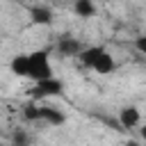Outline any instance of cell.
<instances>
[{"label": "cell", "instance_id": "11", "mask_svg": "<svg viewBox=\"0 0 146 146\" xmlns=\"http://www.w3.org/2000/svg\"><path fill=\"white\" fill-rule=\"evenodd\" d=\"M27 132L25 130H14V135H11V144H18V146H27Z\"/></svg>", "mask_w": 146, "mask_h": 146}, {"label": "cell", "instance_id": "7", "mask_svg": "<svg viewBox=\"0 0 146 146\" xmlns=\"http://www.w3.org/2000/svg\"><path fill=\"white\" fill-rule=\"evenodd\" d=\"M30 18H32L34 25H52L55 14L46 5H34V7H30Z\"/></svg>", "mask_w": 146, "mask_h": 146}, {"label": "cell", "instance_id": "15", "mask_svg": "<svg viewBox=\"0 0 146 146\" xmlns=\"http://www.w3.org/2000/svg\"><path fill=\"white\" fill-rule=\"evenodd\" d=\"M9 146H18V144H9Z\"/></svg>", "mask_w": 146, "mask_h": 146}, {"label": "cell", "instance_id": "16", "mask_svg": "<svg viewBox=\"0 0 146 146\" xmlns=\"http://www.w3.org/2000/svg\"><path fill=\"white\" fill-rule=\"evenodd\" d=\"M0 146H2V144H0Z\"/></svg>", "mask_w": 146, "mask_h": 146}, {"label": "cell", "instance_id": "9", "mask_svg": "<svg viewBox=\"0 0 146 146\" xmlns=\"http://www.w3.org/2000/svg\"><path fill=\"white\" fill-rule=\"evenodd\" d=\"M73 14L80 18H91L96 16V5L94 0H73Z\"/></svg>", "mask_w": 146, "mask_h": 146}, {"label": "cell", "instance_id": "8", "mask_svg": "<svg viewBox=\"0 0 146 146\" xmlns=\"http://www.w3.org/2000/svg\"><path fill=\"white\" fill-rule=\"evenodd\" d=\"M27 68H30L27 52H18V55L11 57V62H9V71H11L16 78H27Z\"/></svg>", "mask_w": 146, "mask_h": 146}, {"label": "cell", "instance_id": "3", "mask_svg": "<svg viewBox=\"0 0 146 146\" xmlns=\"http://www.w3.org/2000/svg\"><path fill=\"white\" fill-rule=\"evenodd\" d=\"M62 94H64V82L55 75L34 82V87L30 89V96L34 100H43V98H52V96H62Z\"/></svg>", "mask_w": 146, "mask_h": 146}, {"label": "cell", "instance_id": "6", "mask_svg": "<svg viewBox=\"0 0 146 146\" xmlns=\"http://www.w3.org/2000/svg\"><path fill=\"white\" fill-rule=\"evenodd\" d=\"M66 121L64 112L52 107V105H39V123H46V125H62Z\"/></svg>", "mask_w": 146, "mask_h": 146}, {"label": "cell", "instance_id": "2", "mask_svg": "<svg viewBox=\"0 0 146 146\" xmlns=\"http://www.w3.org/2000/svg\"><path fill=\"white\" fill-rule=\"evenodd\" d=\"M27 62H30L27 78L32 82H39V80H46V78L52 75V64H50V52L48 50H32V52H27Z\"/></svg>", "mask_w": 146, "mask_h": 146}, {"label": "cell", "instance_id": "4", "mask_svg": "<svg viewBox=\"0 0 146 146\" xmlns=\"http://www.w3.org/2000/svg\"><path fill=\"white\" fill-rule=\"evenodd\" d=\"M82 43L75 39V36H71V34H62L59 39H57V43H55V50H57V55L59 57H78L80 52H82Z\"/></svg>", "mask_w": 146, "mask_h": 146}, {"label": "cell", "instance_id": "14", "mask_svg": "<svg viewBox=\"0 0 146 146\" xmlns=\"http://www.w3.org/2000/svg\"><path fill=\"white\" fill-rule=\"evenodd\" d=\"M125 146H139V141H135V139H130V141H125Z\"/></svg>", "mask_w": 146, "mask_h": 146}, {"label": "cell", "instance_id": "1", "mask_svg": "<svg viewBox=\"0 0 146 146\" xmlns=\"http://www.w3.org/2000/svg\"><path fill=\"white\" fill-rule=\"evenodd\" d=\"M78 57H80L82 66H87V68H91V71H96V73H100V75H110V73L116 71V59H114V55H110V50L103 48V46L82 48V52H80Z\"/></svg>", "mask_w": 146, "mask_h": 146}, {"label": "cell", "instance_id": "13", "mask_svg": "<svg viewBox=\"0 0 146 146\" xmlns=\"http://www.w3.org/2000/svg\"><path fill=\"white\" fill-rule=\"evenodd\" d=\"M139 135H141V139H144V141H146V123H144V125H141V128H139Z\"/></svg>", "mask_w": 146, "mask_h": 146}, {"label": "cell", "instance_id": "12", "mask_svg": "<svg viewBox=\"0 0 146 146\" xmlns=\"http://www.w3.org/2000/svg\"><path fill=\"white\" fill-rule=\"evenodd\" d=\"M135 48H137L141 55H146V32H144L141 36H137V39H135Z\"/></svg>", "mask_w": 146, "mask_h": 146}, {"label": "cell", "instance_id": "5", "mask_svg": "<svg viewBox=\"0 0 146 146\" xmlns=\"http://www.w3.org/2000/svg\"><path fill=\"white\" fill-rule=\"evenodd\" d=\"M119 123L125 130H132V128L141 125V112H139V107L137 105H123L119 110Z\"/></svg>", "mask_w": 146, "mask_h": 146}, {"label": "cell", "instance_id": "10", "mask_svg": "<svg viewBox=\"0 0 146 146\" xmlns=\"http://www.w3.org/2000/svg\"><path fill=\"white\" fill-rule=\"evenodd\" d=\"M21 114L27 123H39V103L36 100H30L21 107Z\"/></svg>", "mask_w": 146, "mask_h": 146}]
</instances>
